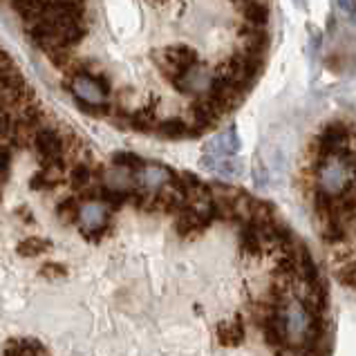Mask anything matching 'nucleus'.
Segmentation results:
<instances>
[{
	"label": "nucleus",
	"mask_w": 356,
	"mask_h": 356,
	"mask_svg": "<svg viewBox=\"0 0 356 356\" xmlns=\"http://www.w3.org/2000/svg\"><path fill=\"white\" fill-rule=\"evenodd\" d=\"M356 175L354 159L341 152L327 155L318 168V186L325 193V197H339L350 188L352 179Z\"/></svg>",
	"instance_id": "nucleus-1"
},
{
	"label": "nucleus",
	"mask_w": 356,
	"mask_h": 356,
	"mask_svg": "<svg viewBox=\"0 0 356 356\" xmlns=\"http://www.w3.org/2000/svg\"><path fill=\"white\" fill-rule=\"evenodd\" d=\"M216 86V76L202 63L191 65L184 74L177 79V88L186 95H209L211 88Z\"/></svg>",
	"instance_id": "nucleus-2"
},
{
	"label": "nucleus",
	"mask_w": 356,
	"mask_h": 356,
	"mask_svg": "<svg viewBox=\"0 0 356 356\" xmlns=\"http://www.w3.org/2000/svg\"><path fill=\"white\" fill-rule=\"evenodd\" d=\"M195 63H197V52L186 45L168 47V49H164V54H161V67H164L166 74L175 81Z\"/></svg>",
	"instance_id": "nucleus-3"
},
{
	"label": "nucleus",
	"mask_w": 356,
	"mask_h": 356,
	"mask_svg": "<svg viewBox=\"0 0 356 356\" xmlns=\"http://www.w3.org/2000/svg\"><path fill=\"white\" fill-rule=\"evenodd\" d=\"M79 225L86 233H97L106 227L108 222V207L104 202L92 200V202H86L83 207L79 209Z\"/></svg>",
	"instance_id": "nucleus-4"
},
{
	"label": "nucleus",
	"mask_w": 356,
	"mask_h": 356,
	"mask_svg": "<svg viewBox=\"0 0 356 356\" xmlns=\"http://www.w3.org/2000/svg\"><path fill=\"white\" fill-rule=\"evenodd\" d=\"M172 181V172L161 164H146L137 172V184L146 191H159Z\"/></svg>",
	"instance_id": "nucleus-5"
},
{
	"label": "nucleus",
	"mask_w": 356,
	"mask_h": 356,
	"mask_svg": "<svg viewBox=\"0 0 356 356\" xmlns=\"http://www.w3.org/2000/svg\"><path fill=\"white\" fill-rule=\"evenodd\" d=\"M240 150V139L236 128H229L220 132L216 139H211L207 144V155L204 157H236Z\"/></svg>",
	"instance_id": "nucleus-6"
},
{
	"label": "nucleus",
	"mask_w": 356,
	"mask_h": 356,
	"mask_svg": "<svg viewBox=\"0 0 356 356\" xmlns=\"http://www.w3.org/2000/svg\"><path fill=\"white\" fill-rule=\"evenodd\" d=\"M72 90H74V95L81 99V101H86V104L90 106H101V104H106V92H104V88H101L95 79H90V76H76L72 81Z\"/></svg>",
	"instance_id": "nucleus-7"
},
{
	"label": "nucleus",
	"mask_w": 356,
	"mask_h": 356,
	"mask_svg": "<svg viewBox=\"0 0 356 356\" xmlns=\"http://www.w3.org/2000/svg\"><path fill=\"white\" fill-rule=\"evenodd\" d=\"M5 356H49L45 345L36 339H12L3 348Z\"/></svg>",
	"instance_id": "nucleus-8"
},
{
	"label": "nucleus",
	"mask_w": 356,
	"mask_h": 356,
	"mask_svg": "<svg viewBox=\"0 0 356 356\" xmlns=\"http://www.w3.org/2000/svg\"><path fill=\"white\" fill-rule=\"evenodd\" d=\"M216 337L222 345H227V348H236L244 341V325L240 318H231V321H222L218 323L216 327Z\"/></svg>",
	"instance_id": "nucleus-9"
},
{
	"label": "nucleus",
	"mask_w": 356,
	"mask_h": 356,
	"mask_svg": "<svg viewBox=\"0 0 356 356\" xmlns=\"http://www.w3.org/2000/svg\"><path fill=\"white\" fill-rule=\"evenodd\" d=\"M104 179H106V186L110 191H115V193L130 191L132 186H135V181H137V177L132 175V170L128 166H115L113 170L106 172Z\"/></svg>",
	"instance_id": "nucleus-10"
},
{
	"label": "nucleus",
	"mask_w": 356,
	"mask_h": 356,
	"mask_svg": "<svg viewBox=\"0 0 356 356\" xmlns=\"http://www.w3.org/2000/svg\"><path fill=\"white\" fill-rule=\"evenodd\" d=\"M348 141V130L341 124H332L325 128L323 137H321V146H323V152L325 157L327 155H334V152H339V148Z\"/></svg>",
	"instance_id": "nucleus-11"
},
{
	"label": "nucleus",
	"mask_w": 356,
	"mask_h": 356,
	"mask_svg": "<svg viewBox=\"0 0 356 356\" xmlns=\"http://www.w3.org/2000/svg\"><path fill=\"white\" fill-rule=\"evenodd\" d=\"M264 337H267L269 345H280L282 341H287V330H284V318H280L278 314H271L264 323Z\"/></svg>",
	"instance_id": "nucleus-12"
},
{
	"label": "nucleus",
	"mask_w": 356,
	"mask_h": 356,
	"mask_svg": "<svg viewBox=\"0 0 356 356\" xmlns=\"http://www.w3.org/2000/svg\"><path fill=\"white\" fill-rule=\"evenodd\" d=\"M244 16H247L249 25H253V27H262L264 23H267L269 12H267V7H264V5L256 3V0H249V3L244 5Z\"/></svg>",
	"instance_id": "nucleus-13"
},
{
	"label": "nucleus",
	"mask_w": 356,
	"mask_h": 356,
	"mask_svg": "<svg viewBox=\"0 0 356 356\" xmlns=\"http://www.w3.org/2000/svg\"><path fill=\"white\" fill-rule=\"evenodd\" d=\"M159 130H161V135H166V137H170V139L186 137L188 132H191V128H188L181 119H168V121H164V124H161Z\"/></svg>",
	"instance_id": "nucleus-14"
},
{
	"label": "nucleus",
	"mask_w": 356,
	"mask_h": 356,
	"mask_svg": "<svg viewBox=\"0 0 356 356\" xmlns=\"http://www.w3.org/2000/svg\"><path fill=\"white\" fill-rule=\"evenodd\" d=\"M49 249V242L47 240H40V238H27L18 244V253L20 256H38Z\"/></svg>",
	"instance_id": "nucleus-15"
},
{
	"label": "nucleus",
	"mask_w": 356,
	"mask_h": 356,
	"mask_svg": "<svg viewBox=\"0 0 356 356\" xmlns=\"http://www.w3.org/2000/svg\"><path fill=\"white\" fill-rule=\"evenodd\" d=\"M334 3L341 9V14L356 25V0H334Z\"/></svg>",
	"instance_id": "nucleus-16"
},
{
	"label": "nucleus",
	"mask_w": 356,
	"mask_h": 356,
	"mask_svg": "<svg viewBox=\"0 0 356 356\" xmlns=\"http://www.w3.org/2000/svg\"><path fill=\"white\" fill-rule=\"evenodd\" d=\"M339 280L350 284V287H356V262H350L345 264V267L339 271Z\"/></svg>",
	"instance_id": "nucleus-17"
},
{
	"label": "nucleus",
	"mask_w": 356,
	"mask_h": 356,
	"mask_svg": "<svg viewBox=\"0 0 356 356\" xmlns=\"http://www.w3.org/2000/svg\"><path fill=\"white\" fill-rule=\"evenodd\" d=\"M45 278H63L65 276V269L60 267V264H45L43 269H40Z\"/></svg>",
	"instance_id": "nucleus-18"
}]
</instances>
